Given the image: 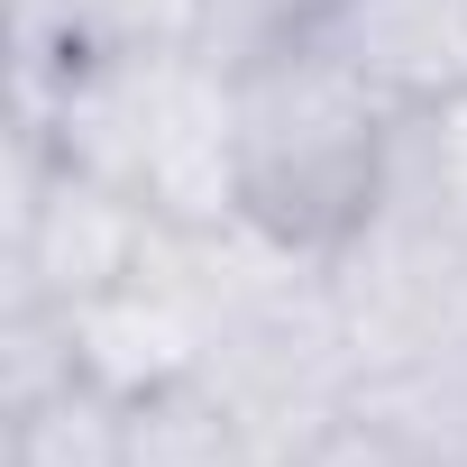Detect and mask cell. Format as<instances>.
Instances as JSON below:
<instances>
[{"mask_svg": "<svg viewBox=\"0 0 467 467\" xmlns=\"http://www.w3.org/2000/svg\"><path fill=\"white\" fill-rule=\"evenodd\" d=\"M10 129L47 138L65 165L101 174L147 220L202 229L239 211V83H229V56L211 47L65 65L56 101Z\"/></svg>", "mask_w": 467, "mask_h": 467, "instance_id": "1", "label": "cell"}, {"mask_svg": "<svg viewBox=\"0 0 467 467\" xmlns=\"http://www.w3.org/2000/svg\"><path fill=\"white\" fill-rule=\"evenodd\" d=\"M229 83H239V211L285 248L330 257L394 192L403 110L367 92L321 37L239 56Z\"/></svg>", "mask_w": 467, "mask_h": 467, "instance_id": "2", "label": "cell"}, {"mask_svg": "<svg viewBox=\"0 0 467 467\" xmlns=\"http://www.w3.org/2000/svg\"><path fill=\"white\" fill-rule=\"evenodd\" d=\"M147 211L110 192L101 174L65 165L47 138H0V303L28 312H83L147 257Z\"/></svg>", "mask_w": 467, "mask_h": 467, "instance_id": "3", "label": "cell"}, {"mask_svg": "<svg viewBox=\"0 0 467 467\" xmlns=\"http://www.w3.org/2000/svg\"><path fill=\"white\" fill-rule=\"evenodd\" d=\"M321 285H330V312L358 348V376L467 339V239L440 211H421L412 192H385L348 229L321 257Z\"/></svg>", "mask_w": 467, "mask_h": 467, "instance_id": "4", "label": "cell"}, {"mask_svg": "<svg viewBox=\"0 0 467 467\" xmlns=\"http://www.w3.org/2000/svg\"><path fill=\"white\" fill-rule=\"evenodd\" d=\"M65 330H74V367H83V385H101V394H119V403L165 394V385H192L202 339H211V303H202V285L183 275L165 220L147 229L138 275L110 285L101 303H83Z\"/></svg>", "mask_w": 467, "mask_h": 467, "instance_id": "5", "label": "cell"}, {"mask_svg": "<svg viewBox=\"0 0 467 467\" xmlns=\"http://www.w3.org/2000/svg\"><path fill=\"white\" fill-rule=\"evenodd\" d=\"M174 47H211V0H10V119H37L65 65Z\"/></svg>", "mask_w": 467, "mask_h": 467, "instance_id": "6", "label": "cell"}, {"mask_svg": "<svg viewBox=\"0 0 467 467\" xmlns=\"http://www.w3.org/2000/svg\"><path fill=\"white\" fill-rule=\"evenodd\" d=\"M312 37L403 119L467 92V0H339Z\"/></svg>", "mask_w": 467, "mask_h": 467, "instance_id": "7", "label": "cell"}, {"mask_svg": "<svg viewBox=\"0 0 467 467\" xmlns=\"http://www.w3.org/2000/svg\"><path fill=\"white\" fill-rule=\"evenodd\" d=\"M348 421L376 431L403 467H467V339L403 367H367Z\"/></svg>", "mask_w": 467, "mask_h": 467, "instance_id": "8", "label": "cell"}, {"mask_svg": "<svg viewBox=\"0 0 467 467\" xmlns=\"http://www.w3.org/2000/svg\"><path fill=\"white\" fill-rule=\"evenodd\" d=\"M119 467H285L239 412L202 385H165L138 394L119 421Z\"/></svg>", "mask_w": 467, "mask_h": 467, "instance_id": "9", "label": "cell"}, {"mask_svg": "<svg viewBox=\"0 0 467 467\" xmlns=\"http://www.w3.org/2000/svg\"><path fill=\"white\" fill-rule=\"evenodd\" d=\"M119 421L129 403L101 385H65L37 412L0 421V467H119Z\"/></svg>", "mask_w": 467, "mask_h": 467, "instance_id": "10", "label": "cell"}, {"mask_svg": "<svg viewBox=\"0 0 467 467\" xmlns=\"http://www.w3.org/2000/svg\"><path fill=\"white\" fill-rule=\"evenodd\" d=\"M394 192H412L421 211H440L467 239V92L403 119V156H394Z\"/></svg>", "mask_w": 467, "mask_h": 467, "instance_id": "11", "label": "cell"}, {"mask_svg": "<svg viewBox=\"0 0 467 467\" xmlns=\"http://www.w3.org/2000/svg\"><path fill=\"white\" fill-rule=\"evenodd\" d=\"M339 0H211V56H266L285 37H312Z\"/></svg>", "mask_w": 467, "mask_h": 467, "instance_id": "12", "label": "cell"}, {"mask_svg": "<svg viewBox=\"0 0 467 467\" xmlns=\"http://www.w3.org/2000/svg\"><path fill=\"white\" fill-rule=\"evenodd\" d=\"M294 467H403V458H394V449H385L376 431H358V421H339V431H321V440H312V449H303Z\"/></svg>", "mask_w": 467, "mask_h": 467, "instance_id": "13", "label": "cell"}]
</instances>
